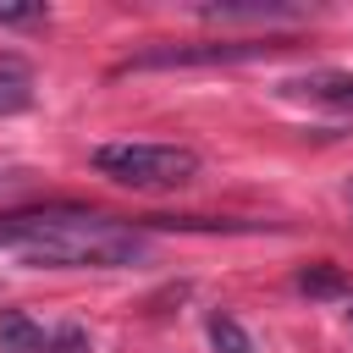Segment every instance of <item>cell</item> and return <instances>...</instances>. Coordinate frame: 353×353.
Returning a JSON list of instances; mask_svg holds the SVG:
<instances>
[{"label":"cell","mask_w":353,"mask_h":353,"mask_svg":"<svg viewBox=\"0 0 353 353\" xmlns=\"http://www.w3.org/2000/svg\"><path fill=\"white\" fill-rule=\"evenodd\" d=\"M0 248L22 254L28 265L55 270H116L149 259V243L138 232H121L110 215L94 210H33V215H0Z\"/></svg>","instance_id":"1"},{"label":"cell","mask_w":353,"mask_h":353,"mask_svg":"<svg viewBox=\"0 0 353 353\" xmlns=\"http://www.w3.org/2000/svg\"><path fill=\"white\" fill-rule=\"evenodd\" d=\"M88 160H94L99 176H110L121 188H143V193L182 188V182L199 176V154L182 149V143H99Z\"/></svg>","instance_id":"2"},{"label":"cell","mask_w":353,"mask_h":353,"mask_svg":"<svg viewBox=\"0 0 353 353\" xmlns=\"http://www.w3.org/2000/svg\"><path fill=\"white\" fill-rule=\"evenodd\" d=\"M287 50L281 39H199V44H149L127 55L116 72H154V66H232V61H259Z\"/></svg>","instance_id":"3"},{"label":"cell","mask_w":353,"mask_h":353,"mask_svg":"<svg viewBox=\"0 0 353 353\" xmlns=\"http://www.w3.org/2000/svg\"><path fill=\"white\" fill-rule=\"evenodd\" d=\"M44 347H50V336H44L39 320H28V314H0V353H44Z\"/></svg>","instance_id":"4"},{"label":"cell","mask_w":353,"mask_h":353,"mask_svg":"<svg viewBox=\"0 0 353 353\" xmlns=\"http://www.w3.org/2000/svg\"><path fill=\"white\" fill-rule=\"evenodd\" d=\"M287 94H309V99H336V105H353V77L347 72H314V77H292L281 83Z\"/></svg>","instance_id":"5"},{"label":"cell","mask_w":353,"mask_h":353,"mask_svg":"<svg viewBox=\"0 0 353 353\" xmlns=\"http://www.w3.org/2000/svg\"><path fill=\"white\" fill-rule=\"evenodd\" d=\"M210 22H292V6H193Z\"/></svg>","instance_id":"6"},{"label":"cell","mask_w":353,"mask_h":353,"mask_svg":"<svg viewBox=\"0 0 353 353\" xmlns=\"http://www.w3.org/2000/svg\"><path fill=\"white\" fill-rule=\"evenodd\" d=\"M298 292H309V298H342L347 292V276L336 265H303L298 270Z\"/></svg>","instance_id":"7"},{"label":"cell","mask_w":353,"mask_h":353,"mask_svg":"<svg viewBox=\"0 0 353 353\" xmlns=\"http://www.w3.org/2000/svg\"><path fill=\"white\" fill-rule=\"evenodd\" d=\"M33 105V77L22 66H0V116H17Z\"/></svg>","instance_id":"8"},{"label":"cell","mask_w":353,"mask_h":353,"mask_svg":"<svg viewBox=\"0 0 353 353\" xmlns=\"http://www.w3.org/2000/svg\"><path fill=\"white\" fill-rule=\"evenodd\" d=\"M204 331H210V347H215V353H254V336H248L232 314H210Z\"/></svg>","instance_id":"9"},{"label":"cell","mask_w":353,"mask_h":353,"mask_svg":"<svg viewBox=\"0 0 353 353\" xmlns=\"http://www.w3.org/2000/svg\"><path fill=\"white\" fill-rule=\"evenodd\" d=\"M28 22H44V0H22V6L0 0V28H28Z\"/></svg>","instance_id":"10"},{"label":"cell","mask_w":353,"mask_h":353,"mask_svg":"<svg viewBox=\"0 0 353 353\" xmlns=\"http://www.w3.org/2000/svg\"><path fill=\"white\" fill-rule=\"evenodd\" d=\"M44 353H88V331H83V325H61Z\"/></svg>","instance_id":"11"},{"label":"cell","mask_w":353,"mask_h":353,"mask_svg":"<svg viewBox=\"0 0 353 353\" xmlns=\"http://www.w3.org/2000/svg\"><path fill=\"white\" fill-rule=\"evenodd\" d=\"M0 182H11V165H0Z\"/></svg>","instance_id":"12"}]
</instances>
